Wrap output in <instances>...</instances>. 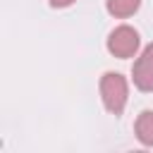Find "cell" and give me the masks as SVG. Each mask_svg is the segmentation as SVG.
Here are the masks:
<instances>
[{
	"instance_id": "obj_5",
	"label": "cell",
	"mask_w": 153,
	"mask_h": 153,
	"mask_svg": "<svg viewBox=\"0 0 153 153\" xmlns=\"http://www.w3.org/2000/svg\"><path fill=\"white\" fill-rule=\"evenodd\" d=\"M108 12L117 19H124V17H131L139 7H141V0H108L105 2Z\"/></svg>"
},
{
	"instance_id": "obj_3",
	"label": "cell",
	"mask_w": 153,
	"mask_h": 153,
	"mask_svg": "<svg viewBox=\"0 0 153 153\" xmlns=\"http://www.w3.org/2000/svg\"><path fill=\"white\" fill-rule=\"evenodd\" d=\"M131 79L139 91H153V43L143 48L131 67Z\"/></svg>"
},
{
	"instance_id": "obj_2",
	"label": "cell",
	"mask_w": 153,
	"mask_h": 153,
	"mask_svg": "<svg viewBox=\"0 0 153 153\" xmlns=\"http://www.w3.org/2000/svg\"><path fill=\"white\" fill-rule=\"evenodd\" d=\"M139 43H141V41H139V31L131 29V26H127V24L112 29L110 36H108V50H110L115 57H120V60H127V57L136 55Z\"/></svg>"
},
{
	"instance_id": "obj_4",
	"label": "cell",
	"mask_w": 153,
	"mask_h": 153,
	"mask_svg": "<svg viewBox=\"0 0 153 153\" xmlns=\"http://www.w3.org/2000/svg\"><path fill=\"white\" fill-rule=\"evenodd\" d=\"M134 131H136V139L143 146H153V110H143L136 117Z\"/></svg>"
},
{
	"instance_id": "obj_6",
	"label": "cell",
	"mask_w": 153,
	"mask_h": 153,
	"mask_svg": "<svg viewBox=\"0 0 153 153\" xmlns=\"http://www.w3.org/2000/svg\"><path fill=\"white\" fill-rule=\"evenodd\" d=\"M48 2H50V7H69L76 0H48Z\"/></svg>"
},
{
	"instance_id": "obj_1",
	"label": "cell",
	"mask_w": 153,
	"mask_h": 153,
	"mask_svg": "<svg viewBox=\"0 0 153 153\" xmlns=\"http://www.w3.org/2000/svg\"><path fill=\"white\" fill-rule=\"evenodd\" d=\"M129 98V84L120 72H105L100 76V100L108 112L122 115Z\"/></svg>"
}]
</instances>
